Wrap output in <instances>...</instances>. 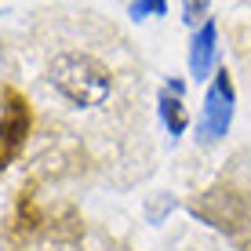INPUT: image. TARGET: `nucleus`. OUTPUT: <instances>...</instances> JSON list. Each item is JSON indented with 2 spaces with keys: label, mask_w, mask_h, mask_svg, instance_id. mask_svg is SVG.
Returning a JSON list of instances; mask_svg holds the SVG:
<instances>
[{
  "label": "nucleus",
  "mask_w": 251,
  "mask_h": 251,
  "mask_svg": "<svg viewBox=\"0 0 251 251\" xmlns=\"http://www.w3.org/2000/svg\"><path fill=\"white\" fill-rule=\"evenodd\" d=\"M211 44H215V25L207 22L204 29H201V40L193 44V73L201 76L204 69H207V58H211Z\"/></svg>",
  "instance_id": "7ed1b4c3"
},
{
  "label": "nucleus",
  "mask_w": 251,
  "mask_h": 251,
  "mask_svg": "<svg viewBox=\"0 0 251 251\" xmlns=\"http://www.w3.org/2000/svg\"><path fill=\"white\" fill-rule=\"evenodd\" d=\"M168 251H237V248H229L226 240H219L215 233H207V229L186 226V229L175 233V240H171Z\"/></svg>",
  "instance_id": "f03ea898"
},
{
  "label": "nucleus",
  "mask_w": 251,
  "mask_h": 251,
  "mask_svg": "<svg viewBox=\"0 0 251 251\" xmlns=\"http://www.w3.org/2000/svg\"><path fill=\"white\" fill-rule=\"evenodd\" d=\"M7 55L22 99L91 168L120 186L153 171L142 62L109 19L84 7L33 11Z\"/></svg>",
  "instance_id": "f257e3e1"
},
{
  "label": "nucleus",
  "mask_w": 251,
  "mask_h": 251,
  "mask_svg": "<svg viewBox=\"0 0 251 251\" xmlns=\"http://www.w3.org/2000/svg\"><path fill=\"white\" fill-rule=\"evenodd\" d=\"M146 11H164V0H142V4H135V15H146Z\"/></svg>",
  "instance_id": "20e7f679"
}]
</instances>
